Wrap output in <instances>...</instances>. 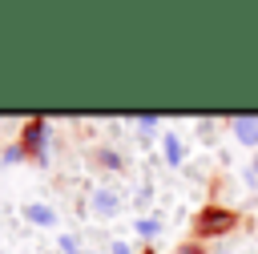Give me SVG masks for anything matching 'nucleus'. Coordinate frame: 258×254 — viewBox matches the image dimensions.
<instances>
[{
	"instance_id": "4",
	"label": "nucleus",
	"mask_w": 258,
	"mask_h": 254,
	"mask_svg": "<svg viewBox=\"0 0 258 254\" xmlns=\"http://www.w3.org/2000/svg\"><path fill=\"white\" fill-rule=\"evenodd\" d=\"M24 218H28V222H36V226H48V222H52V210H48V206H28V210H24Z\"/></svg>"
},
{
	"instance_id": "7",
	"label": "nucleus",
	"mask_w": 258,
	"mask_h": 254,
	"mask_svg": "<svg viewBox=\"0 0 258 254\" xmlns=\"http://www.w3.org/2000/svg\"><path fill=\"white\" fill-rule=\"evenodd\" d=\"M137 230H141V234H145V238H149V234H157V222H153V218H145V222H141V226H137Z\"/></svg>"
},
{
	"instance_id": "5",
	"label": "nucleus",
	"mask_w": 258,
	"mask_h": 254,
	"mask_svg": "<svg viewBox=\"0 0 258 254\" xmlns=\"http://www.w3.org/2000/svg\"><path fill=\"white\" fill-rule=\"evenodd\" d=\"M161 141H165V157H169V165H181V145H177V137L165 133Z\"/></svg>"
},
{
	"instance_id": "6",
	"label": "nucleus",
	"mask_w": 258,
	"mask_h": 254,
	"mask_svg": "<svg viewBox=\"0 0 258 254\" xmlns=\"http://www.w3.org/2000/svg\"><path fill=\"white\" fill-rule=\"evenodd\" d=\"M137 125H141V129H157V117H153V113H141Z\"/></svg>"
},
{
	"instance_id": "2",
	"label": "nucleus",
	"mask_w": 258,
	"mask_h": 254,
	"mask_svg": "<svg viewBox=\"0 0 258 254\" xmlns=\"http://www.w3.org/2000/svg\"><path fill=\"white\" fill-rule=\"evenodd\" d=\"M230 129L238 133V141H242V145H258V117L238 113V117H230Z\"/></svg>"
},
{
	"instance_id": "1",
	"label": "nucleus",
	"mask_w": 258,
	"mask_h": 254,
	"mask_svg": "<svg viewBox=\"0 0 258 254\" xmlns=\"http://www.w3.org/2000/svg\"><path fill=\"white\" fill-rule=\"evenodd\" d=\"M230 226H234V214L222 210V206H210V210L198 214V234H226Z\"/></svg>"
},
{
	"instance_id": "3",
	"label": "nucleus",
	"mask_w": 258,
	"mask_h": 254,
	"mask_svg": "<svg viewBox=\"0 0 258 254\" xmlns=\"http://www.w3.org/2000/svg\"><path fill=\"white\" fill-rule=\"evenodd\" d=\"M93 210H97L101 218H113V214L121 210V202H117V194H109V189H97V194H93Z\"/></svg>"
},
{
	"instance_id": "8",
	"label": "nucleus",
	"mask_w": 258,
	"mask_h": 254,
	"mask_svg": "<svg viewBox=\"0 0 258 254\" xmlns=\"http://www.w3.org/2000/svg\"><path fill=\"white\" fill-rule=\"evenodd\" d=\"M60 250H64V254H77V242H73V238H60Z\"/></svg>"
}]
</instances>
